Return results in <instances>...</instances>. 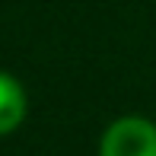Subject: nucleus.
Instances as JSON below:
<instances>
[{"mask_svg":"<svg viewBox=\"0 0 156 156\" xmlns=\"http://www.w3.org/2000/svg\"><path fill=\"white\" fill-rule=\"evenodd\" d=\"M99 156H156V124L137 115L112 121L99 140Z\"/></svg>","mask_w":156,"mask_h":156,"instance_id":"f257e3e1","label":"nucleus"},{"mask_svg":"<svg viewBox=\"0 0 156 156\" xmlns=\"http://www.w3.org/2000/svg\"><path fill=\"white\" fill-rule=\"evenodd\" d=\"M26 118V89L16 76L0 70V137L16 131Z\"/></svg>","mask_w":156,"mask_h":156,"instance_id":"f03ea898","label":"nucleus"}]
</instances>
